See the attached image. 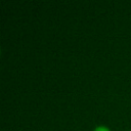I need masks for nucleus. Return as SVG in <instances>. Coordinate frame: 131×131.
Listing matches in <instances>:
<instances>
[{
  "label": "nucleus",
  "instance_id": "nucleus-1",
  "mask_svg": "<svg viewBox=\"0 0 131 131\" xmlns=\"http://www.w3.org/2000/svg\"><path fill=\"white\" fill-rule=\"evenodd\" d=\"M93 131H111V129L104 125H99V126H96Z\"/></svg>",
  "mask_w": 131,
  "mask_h": 131
}]
</instances>
